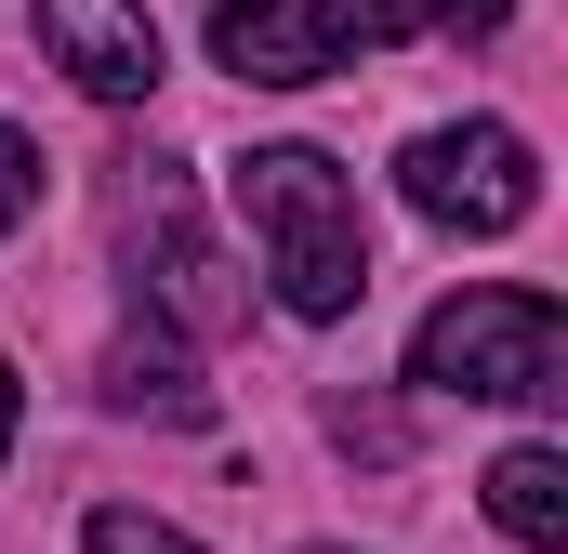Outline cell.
Here are the masks:
<instances>
[{
  "label": "cell",
  "mask_w": 568,
  "mask_h": 554,
  "mask_svg": "<svg viewBox=\"0 0 568 554\" xmlns=\"http://www.w3.org/2000/svg\"><path fill=\"white\" fill-rule=\"evenodd\" d=\"M106 410H159V422H199L212 397L185 383V357H172V343H120V357H106Z\"/></svg>",
  "instance_id": "obj_9"
},
{
  "label": "cell",
  "mask_w": 568,
  "mask_h": 554,
  "mask_svg": "<svg viewBox=\"0 0 568 554\" xmlns=\"http://www.w3.org/2000/svg\"><path fill=\"white\" fill-rule=\"evenodd\" d=\"M13 422H27V383H13V357H0V449H13Z\"/></svg>",
  "instance_id": "obj_12"
},
{
  "label": "cell",
  "mask_w": 568,
  "mask_h": 554,
  "mask_svg": "<svg viewBox=\"0 0 568 554\" xmlns=\"http://www.w3.org/2000/svg\"><path fill=\"white\" fill-rule=\"evenodd\" d=\"M27 212H40V145H27L13 120H0V238H13Z\"/></svg>",
  "instance_id": "obj_11"
},
{
  "label": "cell",
  "mask_w": 568,
  "mask_h": 554,
  "mask_svg": "<svg viewBox=\"0 0 568 554\" xmlns=\"http://www.w3.org/2000/svg\"><path fill=\"white\" fill-rule=\"evenodd\" d=\"M410 383H424V397H489V410L568 397V317H556V290H449L424 330H410Z\"/></svg>",
  "instance_id": "obj_2"
},
{
  "label": "cell",
  "mask_w": 568,
  "mask_h": 554,
  "mask_svg": "<svg viewBox=\"0 0 568 554\" xmlns=\"http://www.w3.org/2000/svg\"><path fill=\"white\" fill-rule=\"evenodd\" d=\"M80 554H199V542H185V529H159V515H93Z\"/></svg>",
  "instance_id": "obj_10"
},
{
  "label": "cell",
  "mask_w": 568,
  "mask_h": 554,
  "mask_svg": "<svg viewBox=\"0 0 568 554\" xmlns=\"http://www.w3.org/2000/svg\"><path fill=\"white\" fill-rule=\"evenodd\" d=\"M40 53H53L93 106H145V93H159V27H145V0H40Z\"/></svg>",
  "instance_id": "obj_6"
},
{
  "label": "cell",
  "mask_w": 568,
  "mask_h": 554,
  "mask_svg": "<svg viewBox=\"0 0 568 554\" xmlns=\"http://www.w3.org/2000/svg\"><path fill=\"white\" fill-rule=\"evenodd\" d=\"M489 529L529 542V554L568 542V462L556 449H503V462H489Z\"/></svg>",
  "instance_id": "obj_7"
},
{
  "label": "cell",
  "mask_w": 568,
  "mask_h": 554,
  "mask_svg": "<svg viewBox=\"0 0 568 554\" xmlns=\"http://www.w3.org/2000/svg\"><path fill=\"white\" fill-rule=\"evenodd\" d=\"M120 265H133L145 317H172L185 343H225L239 330V277L199 238V198H185L172 158H133V185H120Z\"/></svg>",
  "instance_id": "obj_3"
},
{
  "label": "cell",
  "mask_w": 568,
  "mask_h": 554,
  "mask_svg": "<svg viewBox=\"0 0 568 554\" xmlns=\"http://www.w3.org/2000/svg\"><path fill=\"white\" fill-rule=\"evenodd\" d=\"M397 185H410V212H424V225H449V238H516V225L542 212V158H529V133H503V120L410 133Z\"/></svg>",
  "instance_id": "obj_4"
},
{
  "label": "cell",
  "mask_w": 568,
  "mask_h": 554,
  "mask_svg": "<svg viewBox=\"0 0 568 554\" xmlns=\"http://www.w3.org/2000/svg\"><path fill=\"white\" fill-rule=\"evenodd\" d=\"M516 0H344V40H489Z\"/></svg>",
  "instance_id": "obj_8"
},
{
  "label": "cell",
  "mask_w": 568,
  "mask_h": 554,
  "mask_svg": "<svg viewBox=\"0 0 568 554\" xmlns=\"http://www.w3.org/2000/svg\"><path fill=\"white\" fill-rule=\"evenodd\" d=\"M225 185H239V212H252V252H265L291 317H304V330L357 317V290H371V225H357L344 158H317V145H252Z\"/></svg>",
  "instance_id": "obj_1"
},
{
  "label": "cell",
  "mask_w": 568,
  "mask_h": 554,
  "mask_svg": "<svg viewBox=\"0 0 568 554\" xmlns=\"http://www.w3.org/2000/svg\"><path fill=\"white\" fill-rule=\"evenodd\" d=\"M357 40H344V0H212V66L265 80V93H304L331 80Z\"/></svg>",
  "instance_id": "obj_5"
}]
</instances>
